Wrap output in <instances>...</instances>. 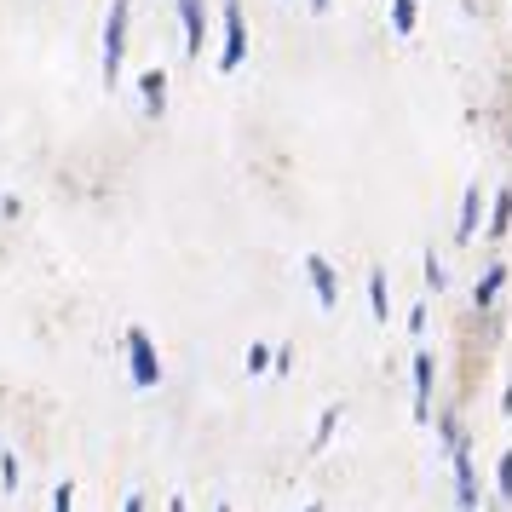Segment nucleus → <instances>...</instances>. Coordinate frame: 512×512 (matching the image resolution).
Instances as JSON below:
<instances>
[{"instance_id": "nucleus-1", "label": "nucleus", "mask_w": 512, "mask_h": 512, "mask_svg": "<svg viewBox=\"0 0 512 512\" xmlns=\"http://www.w3.org/2000/svg\"><path fill=\"white\" fill-rule=\"evenodd\" d=\"M438 432H443V443H449V461H455V507H461V512H478V472H472V443H466L461 420L443 415Z\"/></svg>"}, {"instance_id": "nucleus-2", "label": "nucleus", "mask_w": 512, "mask_h": 512, "mask_svg": "<svg viewBox=\"0 0 512 512\" xmlns=\"http://www.w3.org/2000/svg\"><path fill=\"white\" fill-rule=\"evenodd\" d=\"M127 18H133V0H110V18H104V87L121 81V52H127Z\"/></svg>"}, {"instance_id": "nucleus-3", "label": "nucleus", "mask_w": 512, "mask_h": 512, "mask_svg": "<svg viewBox=\"0 0 512 512\" xmlns=\"http://www.w3.org/2000/svg\"><path fill=\"white\" fill-rule=\"evenodd\" d=\"M127 363H133V386H139V392H150V386L162 380V357H156V346H150L144 328H127Z\"/></svg>"}, {"instance_id": "nucleus-4", "label": "nucleus", "mask_w": 512, "mask_h": 512, "mask_svg": "<svg viewBox=\"0 0 512 512\" xmlns=\"http://www.w3.org/2000/svg\"><path fill=\"white\" fill-rule=\"evenodd\" d=\"M248 58V24H242V0H225V52H219V75H236Z\"/></svg>"}, {"instance_id": "nucleus-5", "label": "nucleus", "mask_w": 512, "mask_h": 512, "mask_svg": "<svg viewBox=\"0 0 512 512\" xmlns=\"http://www.w3.org/2000/svg\"><path fill=\"white\" fill-rule=\"evenodd\" d=\"M305 277H311V288H317V305H323V311L340 305V282H334V265H328L323 254H305Z\"/></svg>"}, {"instance_id": "nucleus-6", "label": "nucleus", "mask_w": 512, "mask_h": 512, "mask_svg": "<svg viewBox=\"0 0 512 512\" xmlns=\"http://www.w3.org/2000/svg\"><path fill=\"white\" fill-rule=\"evenodd\" d=\"M179 24H185V58H202V41H208V12H202V0H179Z\"/></svg>"}, {"instance_id": "nucleus-7", "label": "nucleus", "mask_w": 512, "mask_h": 512, "mask_svg": "<svg viewBox=\"0 0 512 512\" xmlns=\"http://www.w3.org/2000/svg\"><path fill=\"white\" fill-rule=\"evenodd\" d=\"M432 374H438L432 351H415V420H420V426L432 420Z\"/></svg>"}, {"instance_id": "nucleus-8", "label": "nucleus", "mask_w": 512, "mask_h": 512, "mask_svg": "<svg viewBox=\"0 0 512 512\" xmlns=\"http://www.w3.org/2000/svg\"><path fill=\"white\" fill-rule=\"evenodd\" d=\"M478 219H484V196H478V185L461 196V225H455V242H472L478 236Z\"/></svg>"}, {"instance_id": "nucleus-9", "label": "nucleus", "mask_w": 512, "mask_h": 512, "mask_svg": "<svg viewBox=\"0 0 512 512\" xmlns=\"http://www.w3.org/2000/svg\"><path fill=\"white\" fill-rule=\"evenodd\" d=\"M139 93H144V110H150V116H162V110H167V75L162 70H144L139 75Z\"/></svg>"}, {"instance_id": "nucleus-10", "label": "nucleus", "mask_w": 512, "mask_h": 512, "mask_svg": "<svg viewBox=\"0 0 512 512\" xmlns=\"http://www.w3.org/2000/svg\"><path fill=\"white\" fill-rule=\"evenodd\" d=\"M501 288H507V265H489V271H484V282L472 288V305H478V311H489V305H495V294H501Z\"/></svg>"}, {"instance_id": "nucleus-11", "label": "nucleus", "mask_w": 512, "mask_h": 512, "mask_svg": "<svg viewBox=\"0 0 512 512\" xmlns=\"http://www.w3.org/2000/svg\"><path fill=\"white\" fill-rule=\"evenodd\" d=\"M484 231L495 236V242L512 231V185H501V196H495V208H489V225H484Z\"/></svg>"}, {"instance_id": "nucleus-12", "label": "nucleus", "mask_w": 512, "mask_h": 512, "mask_svg": "<svg viewBox=\"0 0 512 512\" xmlns=\"http://www.w3.org/2000/svg\"><path fill=\"white\" fill-rule=\"evenodd\" d=\"M369 305H374V317H380V323L392 317V294H386V271H369Z\"/></svg>"}, {"instance_id": "nucleus-13", "label": "nucleus", "mask_w": 512, "mask_h": 512, "mask_svg": "<svg viewBox=\"0 0 512 512\" xmlns=\"http://www.w3.org/2000/svg\"><path fill=\"white\" fill-rule=\"evenodd\" d=\"M392 29L397 35H415V0H392Z\"/></svg>"}, {"instance_id": "nucleus-14", "label": "nucleus", "mask_w": 512, "mask_h": 512, "mask_svg": "<svg viewBox=\"0 0 512 512\" xmlns=\"http://www.w3.org/2000/svg\"><path fill=\"white\" fill-rule=\"evenodd\" d=\"M334 426H340V403H334V409H323V420H317V438H311V455H317V449L334 438Z\"/></svg>"}, {"instance_id": "nucleus-15", "label": "nucleus", "mask_w": 512, "mask_h": 512, "mask_svg": "<svg viewBox=\"0 0 512 512\" xmlns=\"http://www.w3.org/2000/svg\"><path fill=\"white\" fill-rule=\"evenodd\" d=\"M271 363H277V351L265 346V340H254V346H248V374H265Z\"/></svg>"}, {"instance_id": "nucleus-16", "label": "nucleus", "mask_w": 512, "mask_h": 512, "mask_svg": "<svg viewBox=\"0 0 512 512\" xmlns=\"http://www.w3.org/2000/svg\"><path fill=\"white\" fill-rule=\"evenodd\" d=\"M495 489H501V501H512V449L501 455V472H495Z\"/></svg>"}, {"instance_id": "nucleus-17", "label": "nucleus", "mask_w": 512, "mask_h": 512, "mask_svg": "<svg viewBox=\"0 0 512 512\" xmlns=\"http://www.w3.org/2000/svg\"><path fill=\"white\" fill-rule=\"evenodd\" d=\"M52 512H75V484H58V489H52Z\"/></svg>"}, {"instance_id": "nucleus-18", "label": "nucleus", "mask_w": 512, "mask_h": 512, "mask_svg": "<svg viewBox=\"0 0 512 512\" xmlns=\"http://www.w3.org/2000/svg\"><path fill=\"white\" fill-rule=\"evenodd\" d=\"M0 484L18 489V455H0Z\"/></svg>"}, {"instance_id": "nucleus-19", "label": "nucleus", "mask_w": 512, "mask_h": 512, "mask_svg": "<svg viewBox=\"0 0 512 512\" xmlns=\"http://www.w3.org/2000/svg\"><path fill=\"white\" fill-rule=\"evenodd\" d=\"M426 282H432V288H443V265H438V254H426Z\"/></svg>"}, {"instance_id": "nucleus-20", "label": "nucleus", "mask_w": 512, "mask_h": 512, "mask_svg": "<svg viewBox=\"0 0 512 512\" xmlns=\"http://www.w3.org/2000/svg\"><path fill=\"white\" fill-rule=\"evenodd\" d=\"M409 334H415V340L426 334V305H415V311H409Z\"/></svg>"}, {"instance_id": "nucleus-21", "label": "nucleus", "mask_w": 512, "mask_h": 512, "mask_svg": "<svg viewBox=\"0 0 512 512\" xmlns=\"http://www.w3.org/2000/svg\"><path fill=\"white\" fill-rule=\"evenodd\" d=\"M150 507V501H144V495H127V512H144Z\"/></svg>"}, {"instance_id": "nucleus-22", "label": "nucleus", "mask_w": 512, "mask_h": 512, "mask_svg": "<svg viewBox=\"0 0 512 512\" xmlns=\"http://www.w3.org/2000/svg\"><path fill=\"white\" fill-rule=\"evenodd\" d=\"M328 6H334V0H311V12H328Z\"/></svg>"}, {"instance_id": "nucleus-23", "label": "nucleus", "mask_w": 512, "mask_h": 512, "mask_svg": "<svg viewBox=\"0 0 512 512\" xmlns=\"http://www.w3.org/2000/svg\"><path fill=\"white\" fill-rule=\"evenodd\" d=\"M305 512H323V501H317V507H305Z\"/></svg>"}, {"instance_id": "nucleus-24", "label": "nucleus", "mask_w": 512, "mask_h": 512, "mask_svg": "<svg viewBox=\"0 0 512 512\" xmlns=\"http://www.w3.org/2000/svg\"><path fill=\"white\" fill-rule=\"evenodd\" d=\"M219 512H231V507H219Z\"/></svg>"}]
</instances>
